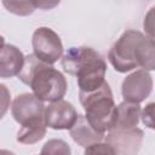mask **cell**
<instances>
[{"instance_id": "9a60e30c", "label": "cell", "mask_w": 155, "mask_h": 155, "mask_svg": "<svg viewBox=\"0 0 155 155\" xmlns=\"http://www.w3.org/2000/svg\"><path fill=\"white\" fill-rule=\"evenodd\" d=\"M40 155H71V149L65 140L53 138L44 144Z\"/></svg>"}, {"instance_id": "5b68a950", "label": "cell", "mask_w": 155, "mask_h": 155, "mask_svg": "<svg viewBox=\"0 0 155 155\" xmlns=\"http://www.w3.org/2000/svg\"><path fill=\"white\" fill-rule=\"evenodd\" d=\"M31 46L35 57L50 65L63 54V44L59 35L48 27H39L33 33Z\"/></svg>"}, {"instance_id": "277c9868", "label": "cell", "mask_w": 155, "mask_h": 155, "mask_svg": "<svg viewBox=\"0 0 155 155\" xmlns=\"http://www.w3.org/2000/svg\"><path fill=\"white\" fill-rule=\"evenodd\" d=\"M143 33L133 29H128L113 44L109 50L108 59L114 69L119 73H127L138 68L134 58V47L137 40Z\"/></svg>"}, {"instance_id": "ffe728a7", "label": "cell", "mask_w": 155, "mask_h": 155, "mask_svg": "<svg viewBox=\"0 0 155 155\" xmlns=\"http://www.w3.org/2000/svg\"><path fill=\"white\" fill-rule=\"evenodd\" d=\"M1 155H15L12 151H10V150H6V149H2L1 150Z\"/></svg>"}, {"instance_id": "52a82bcc", "label": "cell", "mask_w": 155, "mask_h": 155, "mask_svg": "<svg viewBox=\"0 0 155 155\" xmlns=\"http://www.w3.org/2000/svg\"><path fill=\"white\" fill-rule=\"evenodd\" d=\"M78 111L68 101L50 103L45 109V124L52 130H70L78 120Z\"/></svg>"}, {"instance_id": "ac0fdd59", "label": "cell", "mask_w": 155, "mask_h": 155, "mask_svg": "<svg viewBox=\"0 0 155 155\" xmlns=\"http://www.w3.org/2000/svg\"><path fill=\"white\" fill-rule=\"evenodd\" d=\"M143 29L148 38L155 41V6L150 7L143 19Z\"/></svg>"}, {"instance_id": "7a4b0ae2", "label": "cell", "mask_w": 155, "mask_h": 155, "mask_svg": "<svg viewBox=\"0 0 155 155\" xmlns=\"http://www.w3.org/2000/svg\"><path fill=\"white\" fill-rule=\"evenodd\" d=\"M64 71L78 78L79 92H92L104 82L107 63L93 48L87 46L70 47L62 57Z\"/></svg>"}, {"instance_id": "8fae6325", "label": "cell", "mask_w": 155, "mask_h": 155, "mask_svg": "<svg viewBox=\"0 0 155 155\" xmlns=\"http://www.w3.org/2000/svg\"><path fill=\"white\" fill-rule=\"evenodd\" d=\"M69 133L73 140L84 148L99 143L104 138V133H101L97 130H94L85 115L78 116V120L74 124V126L69 130Z\"/></svg>"}, {"instance_id": "30bf717a", "label": "cell", "mask_w": 155, "mask_h": 155, "mask_svg": "<svg viewBox=\"0 0 155 155\" xmlns=\"http://www.w3.org/2000/svg\"><path fill=\"white\" fill-rule=\"evenodd\" d=\"M24 56L19 48L2 41L0 52V76L2 79L18 76L24 64Z\"/></svg>"}, {"instance_id": "2e32d148", "label": "cell", "mask_w": 155, "mask_h": 155, "mask_svg": "<svg viewBox=\"0 0 155 155\" xmlns=\"http://www.w3.org/2000/svg\"><path fill=\"white\" fill-rule=\"evenodd\" d=\"M2 5L12 13L18 16H28L36 8L35 1H2Z\"/></svg>"}, {"instance_id": "7c38bea8", "label": "cell", "mask_w": 155, "mask_h": 155, "mask_svg": "<svg viewBox=\"0 0 155 155\" xmlns=\"http://www.w3.org/2000/svg\"><path fill=\"white\" fill-rule=\"evenodd\" d=\"M142 109L139 104L122 102L116 108V122L113 130H132L138 126Z\"/></svg>"}, {"instance_id": "5bb4252c", "label": "cell", "mask_w": 155, "mask_h": 155, "mask_svg": "<svg viewBox=\"0 0 155 155\" xmlns=\"http://www.w3.org/2000/svg\"><path fill=\"white\" fill-rule=\"evenodd\" d=\"M45 117L30 120L23 125L17 132V140L22 144H34L41 140L46 134Z\"/></svg>"}, {"instance_id": "ba28073f", "label": "cell", "mask_w": 155, "mask_h": 155, "mask_svg": "<svg viewBox=\"0 0 155 155\" xmlns=\"http://www.w3.org/2000/svg\"><path fill=\"white\" fill-rule=\"evenodd\" d=\"M45 109L46 107L44 102L34 93H22L13 99L11 114L18 124L23 125L30 120L44 117Z\"/></svg>"}, {"instance_id": "3957f363", "label": "cell", "mask_w": 155, "mask_h": 155, "mask_svg": "<svg viewBox=\"0 0 155 155\" xmlns=\"http://www.w3.org/2000/svg\"><path fill=\"white\" fill-rule=\"evenodd\" d=\"M79 99L85 109L86 119L94 130L105 133L113 130L116 122V105L109 84L105 81L92 92H79Z\"/></svg>"}, {"instance_id": "e0dca14e", "label": "cell", "mask_w": 155, "mask_h": 155, "mask_svg": "<svg viewBox=\"0 0 155 155\" xmlns=\"http://www.w3.org/2000/svg\"><path fill=\"white\" fill-rule=\"evenodd\" d=\"M84 155H119L117 151L109 143H96L85 148Z\"/></svg>"}, {"instance_id": "d6986e66", "label": "cell", "mask_w": 155, "mask_h": 155, "mask_svg": "<svg viewBox=\"0 0 155 155\" xmlns=\"http://www.w3.org/2000/svg\"><path fill=\"white\" fill-rule=\"evenodd\" d=\"M140 119L144 126H147L148 128L155 130V102L148 103L144 107V109L142 110Z\"/></svg>"}, {"instance_id": "4fadbf2b", "label": "cell", "mask_w": 155, "mask_h": 155, "mask_svg": "<svg viewBox=\"0 0 155 155\" xmlns=\"http://www.w3.org/2000/svg\"><path fill=\"white\" fill-rule=\"evenodd\" d=\"M134 58L143 70H155V41L142 34L136 42Z\"/></svg>"}, {"instance_id": "9c48e42d", "label": "cell", "mask_w": 155, "mask_h": 155, "mask_svg": "<svg viewBox=\"0 0 155 155\" xmlns=\"http://www.w3.org/2000/svg\"><path fill=\"white\" fill-rule=\"evenodd\" d=\"M143 136V131L138 127L132 130H111L107 134V143L114 147L119 155H137Z\"/></svg>"}, {"instance_id": "8992f818", "label": "cell", "mask_w": 155, "mask_h": 155, "mask_svg": "<svg viewBox=\"0 0 155 155\" xmlns=\"http://www.w3.org/2000/svg\"><path fill=\"white\" fill-rule=\"evenodd\" d=\"M153 91V79L147 70H136L127 75L121 85L124 102L139 104L145 101Z\"/></svg>"}, {"instance_id": "6da1fadb", "label": "cell", "mask_w": 155, "mask_h": 155, "mask_svg": "<svg viewBox=\"0 0 155 155\" xmlns=\"http://www.w3.org/2000/svg\"><path fill=\"white\" fill-rule=\"evenodd\" d=\"M18 79L28 85L33 93L42 102L52 103L61 101L67 92L64 75L52 65L36 58L34 53L25 56Z\"/></svg>"}]
</instances>
